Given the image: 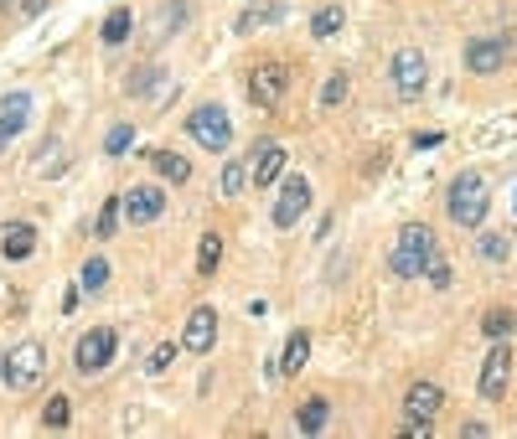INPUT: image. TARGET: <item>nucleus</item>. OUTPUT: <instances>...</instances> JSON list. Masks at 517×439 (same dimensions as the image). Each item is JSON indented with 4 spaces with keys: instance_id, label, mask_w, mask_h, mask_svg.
Masks as SVG:
<instances>
[{
    "instance_id": "obj_10",
    "label": "nucleus",
    "mask_w": 517,
    "mask_h": 439,
    "mask_svg": "<svg viewBox=\"0 0 517 439\" xmlns=\"http://www.w3.org/2000/svg\"><path fill=\"white\" fill-rule=\"evenodd\" d=\"M306 207H310V181L306 176H285L279 202H275V228H295V222L306 218Z\"/></svg>"
},
{
    "instance_id": "obj_9",
    "label": "nucleus",
    "mask_w": 517,
    "mask_h": 439,
    "mask_svg": "<svg viewBox=\"0 0 517 439\" xmlns=\"http://www.w3.org/2000/svg\"><path fill=\"white\" fill-rule=\"evenodd\" d=\"M212 346H218V311H212V305H197V311L187 315V331H181V352L202 357Z\"/></svg>"
},
{
    "instance_id": "obj_32",
    "label": "nucleus",
    "mask_w": 517,
    "mask_h": 439,
    "mask_svg": "<svg viewBox=\"0 0 517 439\" xmlns=\"http://www.w3.org/2000/svg\"><path fill=\"white\" fill-rule=\"evenodd\" d=\"M129 140H135V129H129V125H114V129H109V140H104V150H109V156H125Z\"/></svg>"
},
{
    "instance_id": "obj_29",
    "label": "nucleus",
    "mask_w": 517,
    "mask_h": 439,
    "mask_svg": "<svg viewBox=\"0 0 517 439\" xmlns=\"http://www.w3.org/2000/svg\"><path fill=\"white\" fill-rule=\"evenodd\" d=\"M119 218H125V202H119V197H109V202L98 207V238H114Z\"/></svg>"
},
{
    "instance_id": "obj_21",
    "label": "nucleus",
    "mask_w": 517,
    "mask_h": 439,
    "mask_svg": "<svg viewBox=\"0 0 517 439\" xmlns=\"http://www.w3.org/2000/svg\"><path fill=\"white\" fill-rule=\"evenodd\" d=\"M341 26H347V16H341V5H321V11H316V16H310V36H337Z\"/></svg>"
},
{
    "instance_id": "obj_14",
    "label": "nucleus",
    "mask_w": 517,
    "mask_h": 439,
    "mask_svg": "<svg viewBox=\"0 0 517 439\" xmlns=\"http://www.w3.org/2000/svg\"><path fill=\"white\" fill-rule=\"evenodd\" d=\"M440 408H445V393H440V383H414V388L404 393V419L435 424Z\"/></svg>"
},
{
    "instance_id": "obj_13",
    "label": "nucleus",
    "mask_w": 517,
    "mask_h": 439,
    "mask_svg": "<svg viewBox=\"0 0 517 439\" xmlns=\"http://www.w3.org/2000/svg\"><path fill=\"white\" fill-rule=\"evenodd\" d=\"M119 202H125V218L135 222V228H146V222H156L166 212V191L161 187H135V191H125Z\"/></svg>"
},
{
    "instance_id": "obj_5",
    "label": "nucleus",
    "mask_w": 517,
    "mask_h": 439,
    "mask_svg": "<svg viewBox=\"0 0 517 439\" xmlns=\"http://www.w3.org/2000/svg\"><path fill=\"white\" fill-rule=\"evenodd\" d=\"M114 346H119V336H114L109 326H94L88 336H78V352H73V367H78L83 377L104 373V367L114 362Z\"/></svg>"
},
{
    "instance_id": "obj_36",
    "label": "nucleus",
    "mask_w": 517,
    "mask_h": 439,
    "mask_svg": "<svg viewBox=\"0 0 517 439\" xmlns=\"http://www.w3.org/2000/svg\"><path fill=\"white\" fill-rule=\"evenodd\" d=\"M0 367H5V362H0Z\"/></svg>"
},
{
    "instance_id": "obj_11",
    "label": "nucleus",
    "mask_w": 517,
    "mask_h": 439,
    "mask_svg": "<svg viewBox=\"0 0 517 439\" xmlns=\"http://www.w3.org/2000/svg\"><path fill=\"white\" fill-rule=\"evenodd\" d=\"M279 176H285V145L279 140H258L254 160H248V181H254V187H275Z\"/></svg>"
},
{
    "instance_id": "obj_3",
    "label": "nucleus",
    "mask_w": 517,
    "mask_h": 439,
    "mask_svg": "<svg viewBox=\"0 0 517 439\" xmlns=\"http://www.w3.org/2000/svg\"><path fill=\"white\" fill-rule=\"evenodd\" d=\"M0 377H5V388H11V393H32L36 383L47 377V352H42V342H21L16 352L5 357Z\"/></svg>"
},
{
    "instance_id": "obj_1",
    "label": "nucleus",
    "mask_w": 517,
    "mask_h": 439,
    "mask_svg": "<svg viewBox=\"0 0 517 439\" xmlns=\"http://www.w3.org/2000/svg\"><path fill=\"white\" fill-rule=\"evenodd\" d=\"M435 233L424 228V222H409V228H399V243H393V253H388V269L399 274V280H420L424 264L435 259Z\"/></svg>"
},
{
    "instance_id": "obj_31",
    "label": "nucleus",
    "mask_w": 517,
    "mask_h": 439,
    "mask_svg": "<svg viewBox=\"0 0 517 439\" xmlns=\"http://www.w3.org/2000/svg\"><path fill=\"white\" fill-rule=\"evenodd\" d=\"M424 280L435 284V290H451V264H445V259H440V253H435V259L424 264Z\"/></svg>"
},
{
    "instance_id": "obj_37",
    "label": "nucleus",
    "mask_w": 517,
    "mask_h": 439,
    "mask_svg": "<svg viewBox=\"0 0 517 439\" xmlns=\"http://www.w3.org/2000/svg\"><path fill=\"white\" fill-rule=\"evenodd\" d=\"M512 207H517V202H512Z\"/></svg>"
},
{
    "instance_id": "obj_18",
    "label": "nucleus",
    "mask_w": 517,
    "mask_h": 439,
    "mask_svg": "<svg viewBox=\"0 0 517 439\" xmlns=\"http://www.w3.org/2000/svg\"><path fill=\"white\" fill-rule=\"evenodd\" d=\"M150 166H156V171L166 176V181H187V176H192V160L187 156H177V150H150Z\"/></svg>"
},
{
    "instance_id": "obj_20",
    "label": "nucleus",
    "mask_w": 517,
    "mask_h": 439,
    "mask_svg": "<svg viewBox=\"0 0 517 439\" xmlns=\"http://www.w3.org/2000/svg\"><path fill=\"white\" fill-rule=\"evenodd\" d=\"M326 419H331V403H326V398H306V403H300V413H295L300 434H316Z\"/></svg>"
},
{
    "instance_id": "obj_22",
    "label": "nucleus",
    "mask_w": 517,
    "mask_h": 439,
    "mask_svg": "<svg viewBox=\"0 0 517 439\" xmlns=\"http://www.w3.org/2000/svg\"><path fill=\"white\" fill-rule=\"evenodd\" d=\"M482 331L492 336V342H507V336L517 331V315H512V311H502V305H497V311H486V315H482Z\"/></svg>"
},
{
    "instance_id": "obj_28",
    "label": "nucleus",
    "mask_w": 517,
    "mask_h": 439,
    "mask_svg": "<svg viewBox=\"0 0 517 439\" xmlns=\"http://www.w3.org/2000/svg\"><path fill=\"white\" fill-rule=\"evenodd\" d=\"M248 187V166L243 160H223V197H238Z\"/></svg>"
},
{
    "instance_id": "obj_15",
    "label": "nucleus",
    "mask_w": 517,
    "mask_h": 439,
    "mask_svg": "<svg viewBox=\"0 0 517 439\" xmlns=\"http://www.w3.org/2000/svg\"><path fill=\"white\" fill-rule=\"evenodd\" d=\"M26 114H32V98L26 94H5L0 98V145L16 140L21 129H26Z\"/></svg>"
},
{
    "instance_id": "obj_17",
    "label": "nucleus",
    "mask_w": 517,
    "mask_h": 439,
    "mask_svg": "<svg viewBox=\"0 0 517 439\" xmlns=\"http://www.w3.org/2000/svg\"><path fill=\"white\" fill-rule=\"evenodd\" d=\"M306 362H310V336H306V331H290V342H285V357H279L275 373L295 377L300 367H306Z\"/></svg>"
},
{
    "instance_id": "obj_33",
    "label": "nucleus",
    "mask_w": 517,
    "mask_h": 439,
    "mask_svg": "<svg viewBox=\"0 0 517 439\" xmlns=\"http://www.w3.org/2000/svg\"><path fill=\"white\" fill-rule=\"evenodd\" d=\"M171 362H177V346H171V342H161L156 352H150V362H146V367H150V373H166Z\"/></svg>"
},
{
    "instance_id": "obj_4",
    "label": "nucleus",
    "mask_w": 517,
    "mask_h": 439,
    "mask_svg": "<svg viewBox=\"0 0 517 439\" xmlns=\"http://www.w3.org/2000/svg\"><path fill=\"white\" fill-rule=\"evenodd\" d=\"M187 129H192V140L202 145V150H212V156L233 145V125H228V114L218 109V104H202V109H192Z\"/></svg>"
},
{
    "instance_id": "obj_6",
    "label": "nucleus",
    "mask_w": 517,
    "mask_h": 439,
    "mask_svg": "<svg viewBox=\"0 0 517 439\" xmlns=\"http://www.w3.org/2000/svg\"><path fill=\"white\" fill-rule=\"evenodd\" d=\"M507 57H512V36H476V42H466V67L476 73V78L502 73Z\"/></svg>"
},
{
    "instance_id": "obj_2",
    "label": "nucleus",
    "mask_w": 517,
    "mask_h": 439,
    "mask_svg": "<svg viewBox=\"0 0 517 439\" xmlns=\"http://www.w3.org/2000/svg\"><path fill=\"white\" fill-rule=\"evenodd\" d=\"M451 222H461V228H482L486 222V207H492V197H486V181L476 171L455 176L451 181Z\"/></svg>"
},
{
    "instance_id": "obj_16",
    "label": "nucleus",
    "mask_w": 517,
    "mask_h": 439,
    "mask_svg": "<svg viewBox=\"0 0 517 439\" xmlns=\"http://www.w3.org/2000/svg\"><path fill=\"white\" fill-rule=\"evenodd\" d=\"M0 253H5V259H16V264H21V259H32V253H36V228H32V222H11Z\"/></svg>"
},
{
    "instance_id": "obj_7",
    "label": "nucleus",
    "mask_w": 517,
    "mask_h": 439,
    "mask_svg": "<svg viewBox=\"0 0 517 439\" xmlns=\"http://www.w3.org/2000/svg\"><path fill=\"white\" fill-rule=\"evenodd\" d=\"M393 88H399V98H420L424 94V83H430V63H424V52L420 47H404V52H393Z\"/></svg>"
},
{
    "instance_id": "obj_24",
    "label": "nucleus",
    "mask_w": 517,
    "mask_h": 439,
    "mask_svg": "<svg viewBox=\"0 0 517 439\" xmlns=\"http://www.w3.org/2000/svg\"><path fill=\"white\" fill-rule=\"evenodd\" d=\"M129 32H135V16H129L125 5H119V11H109V21H104V32H98V36H104L109 47H119V42H125Z\"/></svg>"
},
{
    "instance_id": "obj_30",
    "label": "nucleus",
    "mask_w": 517,
    "mask_h": 439,
    "mask_svg": "<svg viewBox=\"0 0 517 439\" xmlns=\"http://www.w3.org/2000/svg\"><path fill=\"white\" fill-rule=\"evenodd\" d=\"M507 249H512V243H507V233H482V259H486V264H502V259H507Z\"/></svg>"
},
{
    "instance_id": "obj_34",
    "label": "nucleus",
    "mask_w": 517,
    "mask_h": 439,
    "mask_svg": "<svg viewBox=\"0 0 517 439\" xmlns=\"http://www.w3.org/2000/svg\"><path fill=\"white\" fill-rule=\"evenodd\" d=\"M57 166H63V145H47V156H42V166H36V171L47 176V171H57Z\"/></svg>"
},
{
    "instance_id": "obj_23",
    "label": "nucleus",
    "mask_w": 517,
    "mask_h": 439,
    "mask_svg": "<svg viewBox=\"0 0 517 439\" xmlns=\"http://www.w3.org/2000/svg\"><path fill=\"white\" fill-rule=\"evenodd\" d=\"M181 21H187V5H181V0H177V5H161V16H156V26H150V42H166Z\"/></svg>"
},
{
    "instance_id": "obj_12",
    "label": "nucleus",
    "mask_w": 517,
    "mask_h": 439,
    "mask_svg": "<svg viewBox=\"0 0 517 439\" xmlns=\"http://www.w3.org/2000/svg\"><path fill=\"white\" fill-rule=\"evenodd\" d=\"M507 383H512V352H507V342H497L482 362V398H502Z\"/></svg>"
},
{
    "instance_id": "obj_26",
    "label": "nucleus",
    "mask_w": 517,
    "mask_h": 439,
    "mask_svg": "<svg viewBox=\"0 0 517 439\" xmlns=\"http://www.w3.org/2000/svg\"><path fill=\"white\" fill-rule=\"evenodd\" d=\"M67 419H73V403H67L63 393H52L47 408H42V424H47V429H67Z\"/></svg>"
},
{
    "instance_id": "obj_27",
    "label": "nucleus",
    "mask_w": 517,
    "mask_h": 439,
    "mask_svg": "<svg viewBox=\"0 0 517 439\" xmlns=\"http://www.w3.org/2000/svg\"><path fill=\"white\" fill-rule=\"evenodd\" d=\"M347 94H352V83H347V73H331L321 88V109H337V104H347Z\"/></svg>"
},
{
    "instance_id": "obj_8",
    "label": "nucleus",
    "mask_w": 517,
    "mask_h": 439,
    "mask_svg": "<svg viewBox=\"0 0 517 439\" xmlns=\"http://www.w3.org/2000/svg\"><path fill=\"white\" fill-rule=\"evenodd\" d=\"M285 88H290L285 63H264V67H254V78H248V98H254L258 109H275L279 98H285Z\"/></svg>"
},
{
    "instance_id": "obj_19",
    "label": "nucleus",
    "mask_w": 517,
    "mask_h": 439,
    "mask_svg": "<svg viewBox=\"0 0 517 439\" xmlns=\"http://www.w3.org/2000/svg\"><path fill=\"white\" fill-rule=\"evenodd\" d=\"M218 264H223V238H218V233H202V243H197V274H202V280H212V274H218Z\"/></svg>"
},
{
    "instance_id": "obj_35",
    "label": "nucleus",
    "mask_w": 517,
    "mask_h": 439,
    "mask_svg": "<svg viewBox=\"0 0 517 439\" xmlns=\"http://www.w3.org/2000/svg\"><path fill=\"white\" fill-rule=\"evenodd\" d=\"M21 11H26V16H42V11H47V0H21Z\"/></svg>"
},
{
    "instance_id": "obj_25",
    "label": "nucleus",
    "mask_w": 517,
    "mask_h": 439,
    "mask_svg": "<svg viewBox=\"0 0 517 439\" xmlns=\"http://www.w3.org/2000/svg\"><path fill=\"white\" fill-rule=\"evenodd\" d=\"M78 284L88 290V295H98V290L109 284V259H88V264H83V274H78Z\"/></svg>"
}]
</instances>
